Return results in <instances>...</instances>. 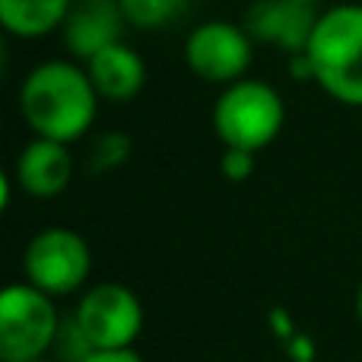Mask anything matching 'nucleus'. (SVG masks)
Listing matches in <instances>:
<instances>
[{
    "label": "nucleus",
    "instance_id": "1",
    "mask_svg": "<svg viewBox=\"0 0 362 362\" xmlns=\"http://www.w3.org/2000/svg\"><path fill=\"white\" fill-rule=\"evenodd\" d=\"M99 93L80 61H45L19 86V115L35 137L76 144L95 124Z\"/></svg>",
    "mask_w": 362,
    "mask_h": 362
},
{
    "label": "nucleus",
    "instance_id": "2",
    "mask_svg": "<svg viewBox=\"0 0 362 362\" xmlns=\"http://www.w3.org/2000/svg\"><path fill=\"white\" fill-rule=\"evenodd\" d=\"M305 57L312 83L334 102L362 108V4H340L318 13Z\"/></svg>",
    "mask_w": 362,
    "mask_h": 362
},
{
    "label": "nucleus",
    "instance_id": "3",
    "mask_svg": "<svg viewBox=\"0 0 362 362\" xmlns=\"http://www.w3.org/2000/svg\"><path fill=\"white\" fill-rule=\"evenodd\" d=\"M283 124H286V105L280 93L264 80L242 76L223 86L213 102V131L223 146L261 153L280 137Z\"/></svg>",
    "mask_w": 362,
    "mask_h": 362
},
{
    "label": "nucleus",
    "instance_id": "4",
    "mask_svg": "<svg viewBox=\"0 0 362 362\" xmlns=\"http://www.w3.org/2000/svg\"><path fill=\"white\" fill-rule=\"evenodd\" d=\"M54 296L32 283H10L0 293V362H32L51 356L61 331Z\"/></svg>",
    "mask_w": 362,
    "mask_h": 362
},
{
    "label": "nucleus",
    "instance_id": "5",
    "mask_svg": "<svg viewBox=\"0 0 362 362\" xmlns=\"http://www.w3.org/2000/svg\"><path fill=\"white\" fill-rule=\"evenodd\" d=\"M89 270H93V251H89L86 238L67 226H48V229L35 232L32 242L25 245V283L38 286L54 299L86 286Z\"/></svg>",
    "mask_w": 362,
    "mask_h": 362
},
{
    "label": "nucleus",
    "instance_id": "6",
    "mask_svg": "<svg viewBox=\"0 0 362 362\" xmlns=\"http://www.w3.org/2000/svg\"><path fill=\"white\" fill-rule=\"evenodd\" d=\"M76 321L95 350H131L144 331V305L124 283H95L76 302Z\"/></svg>",
    "mask_w": 362,
    "mask_h": 362
},
{
    "label": "nucleus",
    "instance_id": "7",
    "mask_svg": "<svg viewBox=\"0 0 362 362\" xmlns=\"http://www.w3.org/2000/svg\"><path fill=\"white\" fill-rule=\"evenodd\" d=\"M255 57V38L245 25L210 19L191 29L185 42V64L197 80L229 86L242 80Z\"/></svg>",
    "mask_w": 362,
    "mask_h": 362
},
{
    "label": "nucleus",
    "instance_id": "8",
    "mask_svg": "<svg viewBox=\"0 0 362 362\" xmlns=\"http://www.w3.org/2000/svg\"><path fill=\"white\" fill-rule=\"evenodd\" d=\"M74 153L70 144L61 140H48V137H35L19 150L16 165H13V178L23 187V194L38 200H51L61 197L74 181Z\"/></svg>",
    "mask_w": 362,
    "mask_h": 362
},
{
    "label": "nucleus",
    "instance_id": "9",
    "mask_svg": "<svg viewBox=\"0 0 362 362\" xmlns=\"http://www.w3.org/2000/svg\"><path fill=\"white\" fill-rule=\"evenodd\" d=\"M318 13L296 0H255L245 13V29L255 42L276 45L286 54H299L308 48Z\"/></svg>",
    "mask_w": 362,
    "mask_h": 362
},
{
    "label": "nucleus",
    "instance_id": "10",
    "mask_svg": "<svg viewBox=\"0 0 362 362\" xmlns=\"http://www.w3.org/2000/svg\"><path fill=\"white\" fill-rule=\"evenodd\" d=\"M127 19L118 0H74L67 23H64V45L80 64L115 42H124Z\"/></svg>",
    "mask_w": 362,
    "mask_h": 362
},
{
    "label": "nucleus",
    "instance_id": "11",
    "mask_svg": "<svg viewBox=\"0 0 362 362\" xmlns=\"http://www.w3.org/2000/svg\"><path fill=\"white\" fill-rule=\"evenodd\" d=\"M89 80H93L95 93L102 102H131L140 95L146 83V64L137 51L127 42H115L108 48H102L99 54H93L86 61Z\"/></svg>",
    "mask_w": 362,
    "mask_h": 362
},
{
    "label": "nucleus",
    "instance_id": "12",
    "mask_svg": "<svg viewBox=\"0 0 362 362\" xmlns=\"http://www.w3.org/2000/svg\"><path fill=\"white\" fill-rule=\"evenodd\" d=\"M74 0H0V23L16 38H45L64 29Z\"/></svg>",
    "mask_w": 362,
    "mask_h": 362
},
{
    "label": "nucleus",
    "instance_id": "13",
    "mask_svg": "<svg viewBox=\"0 0 362 362\" xmlns=\"http://www.w3.org/2000/svg\"><path fill=\"white\" fill-rule=\"evenodd\" d=\"M118 4L131 29L153 32V29H165L172 19L181 16L187 0H118Z\"/></svg>",
    "mask_w": 362,
    "mask_h": 362
},
{
    "label": "nucleus",
    "instance_id": "14",
    "mask_svg": "<svg viewBox=\"0 0 362 362\" xmlns=\"http://www.w3.org/2000/svg\"><path fill=\"white\" fill-rule=\"evenodd\" d=\"M127 156H131V140L118 131H108L95 140L93 153H89V163H93V172H105L127 163Z\"/></svg>",
    "mask_w": 362,
    "mask_h": 362
},
{
    "label": "nucleus",
    "instance_id": "15",
    "mask_svg": "<svg viewBox=\"0 0 362 362\" xmlns=\"http://www.w3.org/2000/svg\"><path fill=\"white\" fill-rule=\"evenodd\" d=\"M255 159L257 153L251 150H235V146H223V156H219V172L229 181H248L255 175Z\"/></svg>",
    "mask_w": 362,
    "mask_h": 362
},
{
    "label": "nucleus",
    "instance_id": "16",
    "mask_svg": "<svg viewBox=\"0 0 362 362\" xmlns=\"http://www.w3.org/2000/svg\"><path fill=\"white\" fill-rule=\"evenodd\" d=\"M83 362H144V356L131 346V350H95Z\"/></svg>",
    "mask_w": 362,
    "mask_h": 362
},
{
    "label": "nucleus",
    "instance_id": "17",
    "mask_svg": "<svg viewBox=\"0 0 362 362\" xmlns=\"http://www.w3.org/2000/svg\"><path fill=\"white\" fill-rule=\"evenodd\" d=\"M356 315H359V321H362V283H359V289H356Z\"/></svg>",
    "mask_w": 362,
    "mask_h": 362
},
{
    "label": "nucleus",
    "instance_id": "18",
    "mask_svg": "<svg viewBox=\"0 0 362 362\" xmlns=\"http://www.w3.org/2000/svg\"><path fill=\"white\" fill-rule=\"evenodd\" d=\"M296 4H302V6H312V10H315V6H318L321 0H296Z\"/></svg>",
    "mask_w": 362,
    "mask_h": 362
},
{
    "label": "nucleus",
    "instance_id": "19",
    "mask_svg": "<svg viewBox=\"0 0 362 362\" xmlns=\"http://www.w3.org/2000/svg\"><path fill=\"white\" fill-rule=\"evenodd\" d=\"M32 362H61V359H51V356H42V359H32Z\"/></svg>",
    "mask_w": 362,
    "mask_h": 362
}]
</instances>
